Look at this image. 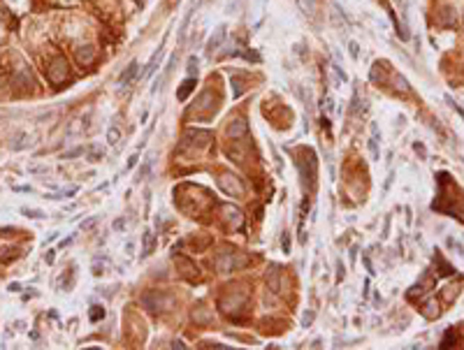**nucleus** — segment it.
I'll return each instance as SVG.
<instances>
[{"label":"nucleus","instance_id":"obj_5","mask_svg":"<svg viewBox=\"0 0 464 350\" xmlns=\"http://www.w3.org/2000/svg\"><path fill=\"white\" fill-rule=\"evenodd\" d=\"M219 186H220V190L225 195H232V197H242L244 195V184L237 179V176H232V174H223L219 179Z\"/></svg>","mask_w":464,"mask_h":350},{"label":"nucleus","instance_id":"obj_3","mask_svg":"<svg viewBox=\"0 0 464 350\" xmlns=\"http://www.w3.org/2000/svg\"><path fill=\"white\" fill-rule=\"evenodd\" d=\"M246 299H248V295L246 292H239V295H225V297H220V302H219V306H220V311L223 313H228V315H237L242 308L246 306Z\"/></svg>","mask_w":464,"mask_h":350},{"label":"nucleus","instance_id":"obj_14","mask_svg":"<svg viewBox=\"0 0 464 350\" xmlns=\"http://www.w3.org/2000/svg\"><path fill=\"white\" fill-rule=\"evenodd\" d=\"M137 68H140V65H137V63L132 61L130 65H128V68H125V70L121 72V77H119V86H121V88H123V86H128V84H130L132 79H135V74H137Z\"/></svg>","mask_w":464,"mask_h":350},{"label":"nucleus","instance_id":"obj_34","mask_svg":"<svg viewBox=\"0 0 464 350\" xmlns=\"http://www.w3.org/2000/svg\"><path fill=\"white\" fill-rule=\"evenodd\" d=\"M446 100H448V105H450V107H453V109H455V112H457V114H460V116H462V118H464V109H462V107H460V105H457V102H455V100H453V97H450V95H448V97H446Z\"/></svg>","mask_w":464,"mask_h":350},{"label":"nucleus","instance_id":"obj_12","mask_svg":"<svg viewBox=\"0 0 464 350\" xmlns=\"http://www.w3.org/2000/svg\"><path fill=\"white\" fill-rule=\"evenodd\" d=\"M204 109H216V105H214V93H211V91H204V93L197 97V102H195V112H204Z\"/></svg>","mask_w":464,"mask_h":350},{"label":"nucleus","instance_id":"obj_11","mask_svg":"<svg viewBox=\"0 0 464 350\" xmlns=\"http://www.w3.org/2000/svg\"><path fill=\"white\" fill-rule=\"evenodd\" d=\"M96 61V49L93 47H79L77 49V63L79 65H91V63Z\"/></svg>","mask_w":464,"mask_h":350},{"label":"nucleus","instance_id":"obj_16","mask_svg":"<svg viewBox=\"0 0 464 350\" xmlns=\"http://www.w3.org/2000/svg\"><path fill=\"white\" fill-rule=\"evenodd\" d=\"M369 151H371V158L378 160V125L371 123V137H369Z\"/></svg>","mask_w":464,"mask_h":350},{"label":"nucleus","instance_id":"obj_6","mask_svg":"<svg viewBox=\"0 0 464 350\" xmlns=\"http://www.w3.org/2000/svg\"><path fill=\"white\" fill-rule=\"evenodd\" d=\"M220 211H223V218L228 220V223H232V228H242L244 216H242V211L237 209V207H232V204H220Z\"/></svg>","mask_w":464,"mask_h":350},{"label":"nucleus","instance_id":"obj_28","mask_svg":"<svg viewBox=\"0 0 464 350\" xmlns=\"http://www.w3.org/2000/svg\"><path fill=\"white\" fill-rule=\"evenodd\" d=\"M100 318H105V308H102V306H93V308H91V320H93V323H98Z\"/></svg>","mask_w":464,"mask_h":350},{"label":"nucleus","instance_id":"obj_18","mask_svg":"<svg viewBox=\"0 0 464 350\" xmlns=\"http://www.w3.org/2000/svg\"><path fill=\"white\" fill-rule=\"evenodd\" d=\"M26 146H30V137H28L26 132H19V135H14V140H12V149L21 151V149H26Z\"/></svg>","mask_w":464,"mask_h":350},{"label":"nucleus","instance_id":"obj_37","mask_svg":"<svg viewBox=\"0 0 464 350\" xmlns=\"http://www.w3.org/2000/svg\"><path fill=\"white\" fill-rule=\"evenodd\" d=\"M397 5H399V9H402V17L406 19V9H409V0H394Z\"/></svg>","mask_w":464,"mask_h":350},{"label":"nucleus","instance_id":"obj_24","mask_svg":"<svg viewBox=\"0 0 464 350\" xmlns=\"http://www.w3.org/2000/svg\"><path fill=\"white\" fill-rule=\"evenodd\" d=\"M392 81H394V88H397V91H402V93H409V84H406V79H404V77L394 74Z\"/></svg>","mask_w":464,"mask_h":350},{"label":"nucleus","instance_id":"obj_48","mask_svg":"<svg viewBox=\"0 0 464 350\" xmlns=\"http://www.w3.org/2000/svg\"><path fill=\"white\" fill-rule=\"evenodd\" d=\"M172 2H179V0H172Z\"/></svg>","mask_w":464,"mask_h":350},{"label":"nucleus","instance_id":"obj_39","mask_svg":"<svg viewBox=\"0 0 464 350\" xmlns=\"http://www.w3.org/2000/svg\"><path fill=\"white\" fill-rule=\"evenodd\" d=\"M81 153H84V149H72L65 153V158H77V156H81Z\"/></svg>","mask_w":464,"mask_h":350},{"label":"nucleus","instance_id":"obj_23","mask_svg":"<svg viewBox=\"0 0 464 350\" xmlns=\"http://www.w3.org/2000/svg\"><path fill=\"white\" fill-rule=\"evenodd\" d=\"M151 165H153V160H151V158H147V160H144V165H142V169L137 172V179H135V181H142V179H147Z\"/></svg>","mask_w":464,"mask_h":350},{"label":"nucleus","instance_id":"obj_2","mask_svg":"<svg viewBox=\"0 0 464 350\" xmlns=\"http://www.w3.org/2000/svg\"><path fill=\"white\" fill-rule=\"evenodd\" d=\"M68 77H70L68 58H65V56H56V58L49 63V68H47V79H49L51 84H63Z\"/></svg>","mask_w":464,"mask_h":350},{"label":"nucleus","instance_id":"obj_31","mask_svg":"<svg viewBox=\"0 0 464 350\" xmlns=\"http://www.w3.org/2000/svg\"><path fill=\"white\" fill-rule=\"evenodd\" d=\"M186 70H188V74H191V77H193V74H197V58H195V56H191V58H188V68H186Z\"/></svg>","mask_w":464,"mask_h":350},{"label":"nucleus","instance_id":"obj_8","mask_svg":"<svg viewBox=\"0 0 464 350\" xmlns=\"http://www.w3.org/2000/svg\"><path fill=\"white\" fill-rule=\"evenodd\" d=\"M248 135V123L239 116V118H235V121H230L228 125V137L230 140H239V137H246Z\"/></svg>","mask_w":464,"mask_h":350},{"label":"nucleus","instance_id":"obj_17","mask_svg":"<svg viewBox=\"0 0 464 350\" xmlns=\"http://www.w3.org/2000/svg\"><path fill=\"white\" fill-rule=\"evenodd\" d=\"M455 21H457V17H455V9L453 7H446L439 14V23H441V26H455Z\"/></svg>","mask_w":464,"mask_h":350},{"label":"nucleus","instance_id":"obj_13","mask_svg":"<svg viewBox=\"0 0 464 350\" xmlns=\"http://www.w3.org/2000/svg\"><path fill=\"white\" fill-rule=\"evenodd\" d=\"M195 91V79L193 77H188V79H184V84L179 86V91H176V100L179 102H184V100H188V95Z\"/></svg>","mask_w":464,"mask_h":350},{"label":"nucleus","instance_id":"obj_7","mask_svg":"<svg viewBox=\"0 0 464 350\" xmlns=\"http://www.w3.org/2000/svg\"><path fill=\"white\" fill-rule=\"evenodd\" d=\"M225 35H228V28H225V26L216 28V30H214V35L209 37V42H207V53L219 51L220 47H223V42H225Z\"/></svg>","mask_w":464,"mask_h":350},{"label":"nucleus","instance_id":"obj_47","mask_svg":"<svg viewBox=\"0 0 464 350\" xmlns=\"http://www.w3.org/2000/svg\"><path fill=\"white\" fill-rule=\"evenodd\" d=\"M9 290H12V292H19V290H21V285H19V283H12V285H9Z\"/></svg>","mask_w":464,"mask_h":350},{"label":"nucleus","instance_id":"obj_19","mask_svg":"<svg viewBox=\"0 0 464 350\" xmlns=\"http://www.w3.org/2000/svg\"><path fill=\"white\" fill-rule=\"evenodd\" d=\"M332 21H334V26L337 28H348V21H346V17H343V12H342V7L339 5H332Z\"/></svg>","mask_w":464,"mask_h":350},{"label":"nucleus","instance_id":"obj_35","mask_svg":"<svg viewBox=\"0 0 464 350\" xmlns=\"http://www.w3.org/2000/svg\"><path fill=\"white\" fill-rule=\"evenodd\" d=\"M425 313H427L429 318H434V315H439V306L434 304V302H429V304H427V311H425Z\"/></svg>","mask_w":464,"mask_h":350},{"label":"nucleus","instance_id":"obj_40","mask_svg":"<svg viewBox=\"0 0 464 350\" xmlns=\"http://www.w3.org/2000/svg\"><path fill=\"white\" fill-rule=\"evenodd\" d=\"M137 160H140V156H137V153H132L130 160H128V169H132V167L137 165Z\"/></svg>","mask_w":464,"mask_h":350},{"label":"nucleus","instance_id":"obj_15","mask_svg":"<svg viewBox=\"0 0 464 350\" xmlns=\"http://www.w3.org/2000/svg\"><path fill=\"white\" fill-rule=\"evenodd\" d=\"M142 241H144V246H142V257H149V255L153 253V248H156V234H153V232H144Z\"/></svg>","mask_w":464,"mask_h":350},{"label":"nucleus","instance_id":"obj_25","mask_svg":"<svg viewBox=\"0 0 464 350\" xmlns=\"http://www.w3.org/2000/svg\"><path fill=\"white\" fill-rule=\"evenodd\" d=\"M21 213H24V216H28V218H47V213H44V211H40V209H24Z\"/></svg>","mask_w":464,"mask_h":350},{"label":"nucleus","instance_id":"obj_41","mask_svg":"<svg viewBox=\"0 0 464 350\" xmlns=\"http://www.w3.org/2000/svg\"><path fill=\"white\" fill-rule=\"evenodd\" d=\"M413 149H415L418 153H420V158L427 156V151H425V146H422V144H418V141H415V146H413Z\"/></svg>","mask_w":464,"mask_h":350},{"label":"nucleus","instance_id":"obj_38","mask_svg":"<svg viewBox=\"0 0 464 350\" xmlns=\"http://www.w3.org/2000/svg\"><path fill=\"white\" fill-rule=\"evenodd\" d=\"M362 262H365V267H367L369 274H376V272H374V267H371V260H369L367 255H362Z\"/></svg>","mask_w":464,"mask_h":350},{"label":"nucleus","instance_id":"obj_22","mask_svg":"<svg viewBox=\"0 0 464 350\" xmlns=\"http://www.w3.org/2000/svg\"><path fill=\"white\" fill-rule=\"evenodd\" d=\"M386 68H388L386 63H376V65H374V70H371V81H376V84H378V81H383Z\"/></svg>","mask_w":464,"mask_h":350},{"label":"nucleus","instance_id":"obj_46","mask_svg":"<svg viewBox=\"0 0 464 350\" xmlns=\"http://www.w3.org/2000/svg\"><path fill=\"white\" fill-rule=\"evenodd\" d=\"M17 190H19V193H30V186H19Z\"/></svg>","mask_w":464,"mask_h":350},{"label":"nucleus","instance_id":"obj_10","mask_svg":"<svg viewBox=\"0 0 464 350\" xmlns=\"http://www.w3.org/2000/svg\"><path fill=\"white\" fill-rule=\"evenodd\" d=\"M297 2L299 12L309 19H316L318 17V0H295Z\"/></svg>","mask_w":464,"mask_h":350},{"label":"nucleus","instance_id":"obj_21","mask_svg":"<svg viewBox=\"0 0 464 350\" xmlns=\"http://www.w3.org/2000/svg\"><path fill=\"white\" fill-rule=\"evenodd\" d=\"M107 141H109L112 146H116V144L121 141V130H119V125H116V123L109 128V130H107Z\"/></svg>","mask_w":464,"mask_h":350},{"label":"nucleus","instance_id":"obj_26","mask_svg":"<svg viewBox=\"0 0 464 350\" xmlns=\"http://www.w3.org/2000/svg\"><path fill=\"white\" fill-rule=\"evenodd\" d=\"M193 318L197 320V323H209L211 313H209V311H193Z\"/></svg>","mask_w":464,"mask_h":350},{"label":"nucleus","instance_id":"obj_32","mask_svg":"<svg viewBox=\"0 0 464 350\" xmlns=\"http://www.w3.org/2000/svg\"><path fill=\"white\" fill-rule=\"evenodd\" d=\"M98 220H100V216H91L88 220H84V223H81V230H91V228H96V225H98Z\"/></svg>","mask_w":464,"mask_h":350},{"label":"nucleus","instance_id":"obj_45","mask_svg":"<svg viewBox=\"0 0 464 350\" xmlns=\"http://www.w3.org/2000/svg\"><path fill=\"white\" fill-rule=\"evenodd\" d=\"M283 251H286V253L290 251V239L288 236H283Z\"/></svg>","mask_w":464,"mask_h":350},{"label":"nucleus","instance_id":"obj_33","mask_svg":"<svg viewBox=\"0 0 464 350\" xmlns=\"http://www.w3.org/2000/svg\"><path fill=\"white\" fill-rule=\"evenodd\" d=\"M232 86H235V95H242L244 93V84L239 77H232Z\"/></svg>","mask_w":464,"mask_h":350},{"label":"nucleus","instance_id":"obj_29","mask_svg":"<svg viewBox=\"0 0 464 350\" xmlns=\"http://www.w3.org/2000/svg\"><path fill=\"white\" fill-rule=\"evenodd\" d=\"M100 158H102V146H93L91 153H88V160H91V163H98Z\"/></svg>","mask_w":464,"mask_h":350},{"label":"nucleus","instance_id":"obj_9","mask_svg":"<svg viewBox=\"0 0 464 350\" xmlns=\"http://www.w3.org/2000/svg\"><path fill=\"white\" fill-rule=\"evenodd\" d=\"M184 141H191V144H197V146H207L211 141V132L209 130H191L184 137Z\"/></svg>","mask_w":464,"mask_h":350},{"label":"nucleus","instance_id":"obj_4","mask_svg":"<svg viewBox=\"0 0 464 350\" xmlns=\"http://www.w3.org/2000/svg\"><path fill=\"white\" fill-rule=\"evenodd\" d=\"M172 304H174V297H170V295H158V292L144 295V306L151 311H170Z\"/></svg>","mask_w":464,"mask_h":350},{"label":"nucleus","instance_id":"obj_42","mask_svg":"<svg viewBox=\"0 0 464 350\" xmlns=\"http://www.w3.org/2000/svg\"><path fill=\"white\" fill-rule=\"evenodd\" d=\"M337 269H339V274H337V280H342V279H343V274H346V269H343V262L337 264Z\"/></svg>","mask_w":464,"mask_h":350},{"label":"nucleus","instance_id":"obj_44","mask_svg":"<svg viewBox=\"0 0 464 350\" xmlns=\"http://www.w3.org/2000/svg\"><path fill=\"white\" fill-rule=\"evenodd\" d=\"M9 253V248H5V246H0V260H5Z\"/></svg>","mask_w":464,"mask_h":350},{"label":"nucleus","instance_id":"obj_20","mask_svg":"<svg viewBox=\"0 0 464 350\" xmlns=\"http://www.w3.org/2000/svg\"><path fill=\"white\" fill-rule=\"evenodd\" d=\"M160 56H163V47H158V51L153 53V58L149 61L147 70H144V77H151V74L156 72V65H160Z\"/></svg>","mask_w":464,"mask_h":350},{"label":"nucleus","instance_id":"obj_30","mask_svg":"<svg viewBox=\"0 0 464 350\" xmlns=\"http://www.w3.org/2000/svg\"><path fill=\"white\" fill-rule=\"evenodd\" d=\"M348 53H350V58H353V61H358V58H360V44L358 42H350L348 44Z\"/></svg>","mask_w":464,"mask_h":350},{"label":"nucleus","instance_id":"obj_36","mask_svg":"<svg viewBox=\"0 0 464 350\" xmlns=\"http://www.w3.org/2000/svg\"><path fill=\"white\" fill-rule=\"evenodd\" d=\"M311 323H314V311H307V313L302 315V325H304V327H309Z\"/></svg>","mask_w":464,"mask_h":350},{"label":"nucleus","instance_id":"obj_43","mask_svg":"<svg viewBox=\"0 0 464 350\" xmlns=\"http://www.w3.org/2000/svg\"><path fill=\"white\" fill-rule=\"evenodd\" d=\"M123 228H125V218L114 220V230H123Z\"/></svg>","mask_w":464,"mask_h":350},{"label":"nucleus","instance_id":"obj_27","mask_svg":"<svg viewBox=\"0 0 464 350\" xmlns=\"http://www.w3.org/2000/svg\"><path fill=\"white\" fill-rule=\"evenodd\" d=\"M332 72H334V84H337V86H339L342 81H346V74L342 72V68H339V65H332Z\"/></svg>","mask_w":464,"mask_h":350},{"label":"nucleus","instance_id":"obj_1","mask_svg":"<svg viewBox=\"0 0 464 350\" xmlns=\"http://www.w3.org/2000/svg\"><path fill=\"white\" fill-rule=\"evenodd\" d=\"M246 262H248L246 255L237 253V251H223V253H219V257H216V269L223 274H228V272H235V269H242Z\"/></svg>","mask_w":464,"mask_h":350}]
</instances>
